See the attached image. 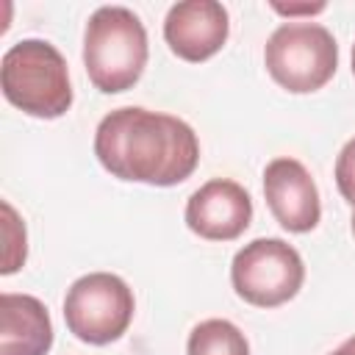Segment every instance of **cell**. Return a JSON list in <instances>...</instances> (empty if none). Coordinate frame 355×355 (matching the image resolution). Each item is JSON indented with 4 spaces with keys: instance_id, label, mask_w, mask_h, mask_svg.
<instances>
[{
    "instance_id": "ba28073f",
    "label": "cell",
    "mask_w": 355,
    "mask_h": 355,
    "mask_svg": "<svg viewBox=\"0 0 355 355\" xmlns=\"http://www.w3.org/2000/svg\"><path fill=\"white\" fill-rule=\"evenodd\" d=\"M263 197L277 225L288 233H308L322 219L319 189L297 158H275L266 164Z\"/></svg>"
},
{
    "instance_id": "9a60e30c",
    "label": "cell",
    "mask_w": 355,
    "mask_h": 355,
    "mask_svg": "<svg viewBox=\"0 0 355 355\" xmlns=\"http://www.w3.org/2000/svg\"><path fill=\"white\" fill-rule=\"evenodd\" d=\"M327 355H355V336H349L344 344H338L333 352H327Z\"/></svg>"
},
{
    "instance_id": "e0dca14e",
    "label": "cell",
    "mask_w": 355,
    "mask_h": 355,
    "mask_svg": "<svg viewBox=\"0 0 355 355\" xmlns=\"http://www.w3.org/2000/svg\"><path fill=\"white\" fill-rule=\"evenodd\" d=\"M349 222H352V233H355V211H352V219Z\"/></svg>"
},
{
    "instance_id": "6da1fadb",
    "label": "cell",
    "mask_w": 355,
    "mask_h": 355,
    "mask_svg": "<svg viewBox=\"0 0 355 355\" xmlns=\"http://www.w3.org/2000/svg\"><path fill=\"white\" fill-rule=\"evenodd\" d=\"M94 155L105 172L128 183L178 186L200 164V139L180 116L122 105L94 130Z\"/></svg>"
},
{
    "instance_id": "30bf717a",
    "label": "cell",
    "mask_w": 355,
    "mask_h": 355,
    "mask_svg": "<svg viewBox=\"0 0 355 355\" xmlns=\"http://www.w3.org/2000/svg\"><path fill=\"white\" fill-rule=\"evenodd\" d=\"M53 322L42 300L31 294H0V355H47Z\"/></svg>"
},
{
    "instance_id": "52a82bcc",
    "label": "cell",
    "mask_w": 355,
    "mask_h": 355,
    "mask_svg": "<svg viewBox=\"0 0 355 355\" xmlns=\"http://www.w3.org/2000/svg\"><path fill=\"white\" fill-rule=\"evenodd\" d=\"M183 216L189 230L200 239L233 241L252 222V197L241 183L214 178L189 197Z\"/></svg>"
},
{
    "instance_id": "9c48e42d",
    "label": "cell",
    "mask_w": 355,
    "mask_h": 355,
    "mask_svg": "<svg viewBox=\"0 0 355 355\" xmlns=\"http://www.w3.org/2000/svg\"><path fill=\"white\" fill-rule=\"evenodd\" d=\"M230 33L227 8L216 0H183L169 6L164 39L169 50L191 64H200L222 50Z\"/></svg>"
},
{
    "instance_id": "7a4b0ae2",
    "label": "cell",
    "mask_w": 355,
    "mask_h": 355,
    "mask_svg": "<svg viewBox=\"0 0 355 355\" xmlns=\"http://www.w3.org/2000/svg\"><path fill=\"white\" fill-rule=\"evenodd\" d=\"M150 55L139 14L125 6H100L83 31V67L103 94L128 92L144 72Z\"/></svg>"
},
{
    "instance_id": "7c38bea8",
    "label": "cell",
    "mask_w": 355,
    "mask_h": 355,
    "mask_svg": "<svg viewBox=\"0 0 355 355\" xmlns=\"http://www.w3.org/2000/svg\"><path fill=\"white\" fill-rule=\"evenodd\" d=\"M3 236H6V252H3V275H14L25 258H28V236L25 225L19 222L11 202H3Z\"/></svg>"
},
{
    "instance_id": "3957f363",
    "label": "cell",
    "mask_w": 355,
    "mask_h": 355,
    "mask_svg": "<svg viewBox=\"0 0 355 355\" xmlns=\"http://www.w3.org/2000/svg\"><path fill=\"white\" fill-rule=\"evenodd\" d=\"M0 86L14 108L36 119H58L72 105L67 58L44 39H19L3 53Z\"/></svg>"
},
{
    "instance_id": "5b68a950",
    "label": "cell",
    "mask_w": 355,
    "mask_h": 355,
    "mask_svg": "<svg viewBox=\"0 0 355 355\" xmlns=\"http://www.w3.org/2000/svg\"><path fill=\"white\" fill-rule=\"evenodd\" d=\"M136 300L130 286L111 272H89L78 277L64 297L67 330L94 347H105L125 336L133 322Z\"/></svg>"
},
{
    "instance_id": "277c9868",
    "label": "cell",
    "mask_w": 355,
    "mask_h": 355,
    "mask_svg": "<svg viewBox=\"0 0 355 355\" xmlns=\"http://www.w3.org/2000/svg\"><path fill=\"white\" fill-rule=\"evenodd\" d=\"M266 72L291 94L322 89L338 67V44L333 33L311 19H288L272 31L263 47Z\"/></svg>"
},
{
    "instance_id": "8fae6325",
    "label": "cell",
    "mask_w": 355,
    "mask_h": 355,
    "mask_svg": "<svg viewBox=\"0 0 355 355\" xmlns=\"http://www.w3.org/2000/svg\"><path fill=\"white\" fill-rule=\"evenodd\" d=\"M186 355H250L247 336L227 319H205L191 327Z\"/></svg>"
},
{
    "instance_id": "2e32d148",
    "label": "cell",
    "mask_w": 355,
    "mask_h": 355,
    "mask_svg": "<svg viewBox=\"0 0 355 355\" xmlns=\"http://www.w3.org/2000/svg\"><path fill=\"white\" fill-rule=\"evenodd\" d=\"M352 75H355V44H352Z\"/></svg>"
},
{
    "instance_id": "4fadbf2b",
    "label": "cell",
    "mask_w": 355,
    "mask_h": 355,
    "mask_svg": "<svg viewBox=\"0 0 355 355\" xmlns=\"http://www.w3.org/2000/svg\"><path fill=\"white\" fill-rule=\"evenodd\" d=\"M333 178H336V186H338L341 197H344V200L352 205V211H355V136L338 150Z\"/></svg>"
},
{
    "instance_id": "5bb4252c",
    "label": "cell",
    "mask_w": 355,
    "mask_h": 355,
    "mask_svg": "<svg viewBox=\"0 0 355 355\" xmlns=\"http://www.w3.org/2000/svg\"><path fill=\"white\" fill-rule=\"evenodd\" d=\"M275 8H277V11H283V14H300V11H308V14H313V11H322L324 6L319 3V6H288V8H286V6H275Z\"/></svg>"
},
{
    "instance_id": "8992f818",
    "label": "cell",
    "mask_w": 355,
    "mask_h": 355,
    "mask_svg": "<svg viewBox=\"0 0 355 355\" xmlns=\"http://www.w3.org/2000/svg\"><path fill=\"white\" fill-rule=\"evenodd\" d=\"M305 280V263L300 252L275 236L252 239L230 263L233 291L255 308H277L297 297Z\"/></svg>"
}]
</instances>
